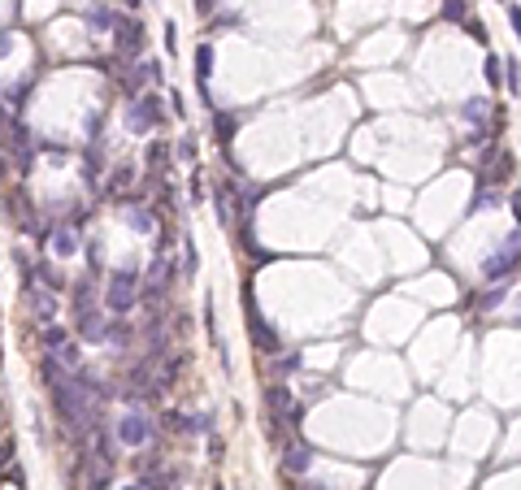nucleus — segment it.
I'll use <instances>...</instances> for the list:
<instances>
[{
	"mask_svg": "<svg viewBox=\"0 0 521 490\" xmlns=\"http://www.w3.org/2000/svg\"><path fill=\"white\" fill-rule=\"evenodd\" d=\"M39 373H44V382H48V395H53L57 417H61L70 430H83V425H91V421H87V395H83L79 378H70V373H65V365H61L57 356H44Z\"/></svg>",
	"mask_w": 521,
	"mask_h": 490,
	"instance_id": "1",
	"label": "nucleus"
},
{
	"mask_svg": "<svg viewBox=\"0 0 521 490\" xmlns=\"http://www.w3.org/2000/svg\"><path fill=\"white\" fill-rule=\"evenodd\" d=\"M139 291H143V282H139L135 273H113V278H109V287H105V304H109V313L127 317L131 308H135V299H139Z\"/></svg>",
	"mask_w": 521,
	"mask_h": 490,
	"instance_id": "2",
	"label": "nucleus"
},
{
	"mask_svg": "<svg viewBox=\"0 0 521 490\" xmlns=\"http://www.w3.org/2000/svg\"><path fill=\"white\" fill-rule=\"evenodd\" d=\"M243 304H247V339L257 343V352H261V356H269V360H274V356L283 352L278 334L269 330V325H265V317L257 313V304H252V291H243Z\"/></svg>",
	"mask_w": 521,
	"mask_h": 490,
	"instance_id": "3",
	"label": "nucleus"
},
{
	"mask_svg": "<svg viewBox=\"0 0 521 490\" xmlns=\"http://www.w3.org/2000/svg\"><path fill=\"white\" fill-rule=\"evenodd\" d=\"M517 265H521V230H513V239H508V243H504V247L482 265V273H487L491 282H500V278H508Z\"/></svg>",
	"mask_w": 521,
	"mask_h": 490,
	"instance_id": "4",
	"label": "nucleus"
},
{
	"mask_svg": "<svg viewBox=\"0 0 521 490\" xmlns=\"http://www.w3.org/2000/svg\"><path fill=\"white\" fill-rule=\"evenodd\" d=\"M113 438H117L122 447H143L148 438H153V421L139 417V412H127V417L113 425Z\"/></svg>",
	"mask_w": 521,
	"mask_h": 490,
	"instance_id": "5",
	"label": "nucleus"
},
{
	"mask_svg": "<svg viewBox=\"0 0 521 490\" xmlns=\"http://www.w3.org/2000/svg\"><path fill=\"white\" fill-rule=\"evenodd\" d=\"M113 44H117V53H122V57H139V53H143V22L122 18V22H117V31H113Z\"/></svg>",
	"mask_w": 521,
	"mask_h": 490,
	"instance_id": "6",
	"label": "nucleus"
},
{
	"mask_svg": "<svg viewBox=\"0 0 521 490\" xmlns=\"http://www.w3.org/2000/svg\"><path fill=\"white\" fill-rule=\"evenodd\" d=\"M513 169V157L500 148H487L482 152V165H478V187H491V183H500V178Z\"/></svg>",
	"mask_w": 521,
	"mask_h": 490,
	"instance_id": "7",
	"label": "nucleus"
},
{
	"mask_svg": "<svg viewBox=\"0 0 521 490\" xmlns=\"http://www.w3.org/2000/svg\"><path fill=\"white\" fill-rule=\"evenodd\" d=\"M153 126H161V100H157V96H139L135 109H131V131L148 135Z\"/></svg>",
	"mask_w": 521,
	"mask_h": 490,
	"instance_id": "8",
	"label": "nucleus"
},
{
	"mask_svg": "<svg viewBox=\"0 0 521 490\" xmlns=\"http://www.w3.org/2000/svg\"><path fill=\"white\" fill-rule=\"evenodd\" d=\"M265 408H269V421H274V425H283V421H287V412L295 408V395H291V386H283V382L265 386Z\"/></svg>",
	"mask_w": 521,
	"mask_h": 490,
	"instance_id": "9",
	"label": "nucleus"
},
{
	"mask_svg": "<svg viewBox=\"0 0 521 490\" xmlns=\"http://www.w3.org/2000/svg\"><path fill=\"white\" fill-rule=\"evenodd\" d=\"M27 304L35 308V317H39V321H48V325H53V317H57V291L39 287V282L31 278V282H27Z\"/></svg>",
	"mask_w": 521,
	"mask_h": 490,
	"instance_id": "10",
	"label": "nucleus"
},
{
	"mask_svg": "<svg viewBox=\"0 0 521 490\" xmlns=\"http://www.w3.org/2000/svg\"><path fill=\"white\" fill-rule=\"evenodd\" d=\"M183 365H187V352H165V356L157 360V391H165V386L179 382Z\"/></svg>",
	"mask_w": 521,
	"mask_h": 490,
	"instance_id": "11",
	"label": "nucleus"
},
{
	"mask_svg": "<svg viewBox=\"0 0 521 490\" xmlns=\"http://www.w3.org/2000/svg\"><path fill=\"white\" fill-rule=\"evenodd\" d=\"M309 464H313V447H304L300 438H291V443L283 447V469L287 473H304Z\"/></svg>",
	"mask_w": 521,
	"mask_h": 490,
	"instance_id": "12",
	"label": "nucleus"
},
{
	"mask_svg": "<svg viewBox=\"0 0 521 490\" xmlns=\"http://www.w3.org/2000/svg\"><path fill=\"white\" fill-rule=\"evenodd\" d=\"M74 325H79V334H87V339H105L109 334L105 317L96 313V308H74Z\"/></svg>",
	"mask_w": 521,
	"mask_h": 490,
	"instance_id": "13",
	"label": "nucleus"
},
{
	"mask_svg": "<svg viewBox=\"0 0 521 490\" xmlns=\"http://www.w3.org/2000/svg\"><path fill=\"white\" fill-rule=\"evenodd\" d=\"M48 247H53L57 256H70V252H79V235H74L70 226H57L53 235H48Z\"/></svg>",
	"mask_w": 521,
	"mask_h": 490,
	"instance_id": "14",
	"label": "nucleus"
},
{
	"mask_svg": "<svg viewBox=\"0 0 521 490\" xmlns=\"http://www.w3.org/2000/svg\"><path fill=\"white\" fill-rule=\"evenodd\" d=\"M105 339H109L113 347H131V343H135V325H131L127 317H113V325H109Z\"/></svg>",
	"mask_w": 521,
	"mask_h": 490,
	"instance_id": "15",
	"label": "nucleus"
},
{
	"mask_svg": "<svg viewBox=\"0 0 521 490\" xmlns=\"http://www.w3.org/2000/svg\"><path fill=\"white\" fill-rule=\"evenodd\" d=\"M235 126H239V117H235V113H217V117H213V131H217L221 148H226V143L235 139Z\"/></svg>",
	"mask_w": 521,
	"mask_h": 490,
	"instance_id": "16",
	"label": "nucleus"
},
{
	"mask_svg": "<svg viewBox=\"0 0 521 490\" xmlns=\"http://www.w3.org/2000/svg\"><path fill=\"white\" fill-rule=\"evenodd\" d=\"M35 282H39V287H48V291H65V278L53 265H35Z\"/></svg>",
	"mask_w": 521,
	"mask_h": 490,
	"instance_id": "17",
	"label": "nucleus"
},
{
	"mask_svg": "<svg viewBox=\"0 0 521 490\" xmlns=\"http://www.w3.org/2000/svg\"><path fill=\"white\" fill-rule=\"evenodd\" d=\"M209 74H213V48L200 44V48H195V79L209 83Z\"/></svg>",
	"mask_w": 521,
	"mask_h": 490,
	"instance_id": "18",
	"label": "nucleus"
},
{
	"mask_svg": "<svg viewBox=\"0 0 521 490\" xmlns=\"http://www.w3.org/2000/svg\"><path fill=\"white\" fill-rule=\"evenodd\" d=\"M487 109H491V105H487V100H469V105L461 109V117H465V122H474V126H478V131H482V122H487Z\"/></svg>",
	"mask_w": 521,
	"mask_h": 490,
	"instance_id": "19",
	"label": "nucleus"
},
{
	"mask_svg": "<svg viewBox=\"0 0 521 490\" xmlns=\"http://www.w3.org/2000/svg\"><path fill=\"white\" fill-rule=\"evenodd\" d=\"M443 18L465 27V22H469V5H465V0H443Z\"/></svg>",
	"mask_w": 521,
	"mask_h": 490,
	"instance_id": "20",
	"label": "nucleus"
},
{
	"mask_svg": "<svg viewBox=\"0 0 521 490\" xmlns=\"http://www.w3.org/2000/svg\"><path fill=\"white\" fill-rule=\"evenodd\" d=\"M109 178H113V183H109L113 191H127V187L135 183V165H117V169H113Z\"/></svg>",
	"mask_w": 521,
	"mask_h": 490,
	"instance_id": "21",
	"label": "nucleus"
},
{
	"mask_svg": "<svg viewBox=\"0 0 521 490\" xmlns=\"http://www.w3.org/2000/svg\"><path fill=\"white\" fill-rule=\"evenodd\" d=\"M148 165H153V169H157V165H161V169L169 165V148H165L161 139H157V143H148Z\"/></svg>",
	"mask_w": 521,
	"mask_h": 490,
	"instance_id": "22",
	"label": "nucleus"
},
{
	"mask_svg": "<svg viewBox=\"0 0 521 490\" xmlns=\"http://www.w3.org/2000/svg\"><path fill=\"white\" fill-rule=\"evenodd\" d=\"M44 343H48V347H57V352H61V347H65L70 339H65V330H61V325H44Z\"/></svg>",
	"mask_w": 521,
	"mask_h": 490,
	"instance_id": "23",
	"label": "nucleus"
},
{
	"mask_svg": "<svg viewBox=\"0 0 521 490\" xmlns=\"http://www.w3.org/2000/svg\"><path fill=\"white\" fill-rule=\"evenodd\" d=\"M504 79H508V87H513V91H521V61H517V57H508V61H504Z\"/></svg>",
	"mask_w": 521,
	"mask_h": 490,
	"instance_id": "24",
	"label": "nucleus"
},
{
	"mask_svg": "<svg viewBox=\"0 0 521 490\" xmlns=\"http://www.w3.org/2000/svg\"><path fill=\"white\" fill-rule=\"evenodd\" d=\"M300 369V356H274V373L278 378H287V373H295Z\"/></svg>",
	"mask_w": 521,
	"mask_h": 490,
	"instance_id": "25",
	"label": "nucleus"
},
{
	"mask_svg": "<svg viewBox=\"0 0 521 490\" xmlns=\"http://www.w3.org/2000/svg\"><path fill=\"white\" fill-rule=\"evenodd\" d=\"M500 70H504L500 57H487V83H491V87H500V83H504V74H500Z\"/></svg>",
	"mask_w": 521,
	"mask_h": 490,
	"instance_id": "26",
	"label": "nucleus"
},
{
	"mask_svg": "<svg viewBox=\"0 0 521 490\" xmlns=\"http://www.w3.org/2000/svg\"><path fill=\"white\" fill-rule=\"evenodd\" d=\"M187 252H183V269L187 273H195V269H200V252H195V243H183Z\"/></svg>",
	"mask_w": 521,
	"mask_h": 490,
	"instance_id": "27",
	"label": "nucleus"
},
{
	"mask_svg": "<svg viewBox=\"0 0 521 490\" xmlns=\"http://www.w3.org/2000/svg\"><path fill=\"white\" fill-rule=\"evenodd\" d=\"M131 226L139 230V235H148V230H153V217H148V209H135V213H131Z\"/></svg>",
	"mask_w": 521,
	"mask_h": 490,
	"instance_id": "28",
	"label": "nucleus"
},
{
	"mask_svg": "<svg viewBox=\"0 0 521 490\" xmlns=\"http://www.w3.org/2000/svg\"><path fill=\"white\" fill-rule=\"evenodd\" d=\"M205 330H209V339L217 343V321H213V295H205Z\"/></svg>",
	"mask_w": 521,
	"mask_h": 490,
	"instance_id": "29",
	"label": "nucleus"
},
{
	"mask_svg": "<svg viewBox=\"0 0 521 490\" xmlns=\"http://www.w3.org/2000/svg\"><path fill=\"white\" fill-rule=\"evenodd\" d=\"M504 13H508V22H513V35L521 39V5H508V0H504Z\"/></svg>",
	"mask_w": 521,
	"mask_h": 490,
	"instance_id": "30",
	"label": "nucleus"
},
{
	"mask_svg": "<svg viewBox=\"0 0 521 490\" xmlns=\"http://www.w3.org/2000/svg\"><path fill=\"white\" fill-rule=\"evenodd\" d=\"M179 157H183V161H195V135L179 139Z\"/></svg>",
	"mask_w": 521,
	"mask_h": 490,
	"instance_id": "31",
	"label": "nucleus"
},
{
	"mask_svg": "<svg viewBox=\"0 0 521 490\" xmlns=\"http://www.w3.org/2000/svg\"><path fill=\"white\" fill-rule=\"evenodd\" d=\"M174 35H179V27H174V22H165V48H169V53H179V39H174Z\"/></svg>",
	"mask_w": 521,
	"mask_h": 490,
	"instance_id": "32",
	"label": "nucleus"
},
{
	"mask_svg": "<svg viewBox=\"0 0 521 490\" xmlns=\"http://www.w3.org/2000/svg\"><path fill=\"white\" fill-rule=\"evenodd\" d=\"M109 22V9H91V27H105Z\"/></svg>",
	"mask_w": 521,
	"mask_h": 490,
	"instance_id": "33",
	"label": "nucleus"
},
{
	"mask_svg": "<svg viewBox=\"0 0 521 490\" xmlns=\"http://www.w3.org/2000/svg\"><path fill=\"white\" fill-rule=\"evenodd\" d=\"M508 204H513V217L521 221V191H513V200H508Z\"/></svg>",
	"mask_w": 521,
	"mask_h": 490,
	"instance_id": "34",
	"label": "nucleus"
},
{
	"mask_svg": "<svg viewBox=\"0 0 521 490\" xmlns=\"http://www.w3.org/2000/svg\"><path fill=\"white\" fill-rule=\"evenodd\" d=\"M9 456H13V447H9V443H0V469L9 464Z\"/></svg>",
	"mask_w": 521,
	"mask_h": 490,
	"instance_id": "35",
	"label": "nucleus"
},
{
	"mask_svg": "<svg viewBox=\"0 0 521 490\" xmlns=\"http://www.w3.org/2000/svg\"><path fill=\"white\" fill-rule=\"evenodd\" d=\"M9 48H13V39H9V35H0V57H5Z\"/></svg>",
	"mask_w": 521,
	"mask_h": 490,
	"instance_id": "36",
	"label": "nucleus"
},
{
	"mask_svg": "<svg viewBox=\"0 0 521 490\" xmlns=\"http://www.w3.org/2000/svg\"><path fill=\"white\" fill-rule=\"evenodd\" d=\"M304 490H321V486H304Z\"/></svg>",
	"mask_w": 521,
	"mask_h": 490,
	"instance_id": "37",
	"label": "nucleus"
},
{
	"mask_svg": "<svg viewBox=\"0 0 521 490\" xmlns=\"http://www.w3.org/2000/svg\"><path fill=\"white\" fill-rule=\"evenodd\" d=\"M127 490H143V486H127Z\"/></svg>",
	"mask_w": 521,
	"mask_h": 490,
	"instance_id": "38",
	"label": "nucleus"
},
{
	"mask_svg": "<svg viewBox=\"0 0 521 490\" xmlns=\"http://www.w3.org/2000/svg\"><path fill=\"white\" fill-rule=\"evenodd\" d=\"M213 490H226V486H213Z\"/></svg>",
	"mask_w": 521,
	"mask_h": 490,
	"instance_id": "39",
	"label": "nucleus"
}]
</instances>
